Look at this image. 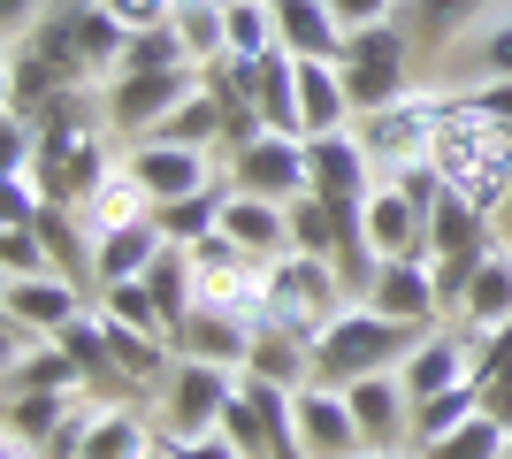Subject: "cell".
<instances>
[{"label":"cell","instance_id":"8","mask_svg":"<svg viewBox=\"0 0 512 459\" xmlns=\"http://www.w3.org/2000/svg\"><path fill=\"white\" fill-rule=\"evenodd\" d=\"M222 176H230V192L276 199V207L314 192V184H306V138H283V131H260L253 146L222 153Z\"/></svg>","mask_w":512,"mask_h":459},{"label":"cell","instance_id":"21","mask_svg":"<svg viewBox=\"0 0 512 459\" xmlns=\"http://www.w3.org/2000/svg\"><path fill=\"white\" fill-rule=\"evenodd\" d=\"M299 123H306V138H337V131L360 123L337 62H299Z\"/></svg>","mask_w":512,"mask_h":459},{"label":"cell","instance_id":"13","mask_svg":"<svg viewBox=\"0 0 512 459\" xmlns=\"http://www.w3.org/2000/svg\"><path fill=\"white\" fill-rule=\"evenodd\" d=\"M360 230H367V245H375V261H413V253H428V207L398 176L375 184V199L360 207Z\"/></svg>","mask_w":512,"mask_h":459},{"label":"cell","instance_id":"9","mask_svg":"<svg viewBox=\"0 0 512 459\" xmlns=\"http://www.w3.org/2000/svg\"><path fill=\"white\" fill-rule=\"evenodd\" d=\"M130 176L153 192V207H176V199L192 192H214L222 184V161H214L207 146H169V138H130Z\"/></svg>","mask_w":512,"mask_h":459},{"label":"cell","instance_id":"5","mask_svg":"<svg viewBox=\"0 0 512 459\" xmlns=\"http://www.w3.org/2000/svg\"><path fill=\"white\" fill-rule=\"evenodd\" d=\"M344 69V92H352V108H390L398 92H413V31L398 16L390 23H367V31H352L337 54Z\"/></svg>","mask_w":512,"mask_h":459},{"label":"cell","instance_id":"41","mask_svg":"<svg viewBox=\"0 0 512 459\" xmlns=\"http://www.w3.org/2000/svg\"><path fill=\"white\" fill-rule=\"evenodd\" d=\"M474 115H490V123H512V85H474L467 92Z\"/></svg>","mask_w":512,"mask_h":459},{"label":"cell","instance_id":"29","mask_svg":"<svg viewBox=\"0 0 512 459\" xmlns=\"http://www.w3.org/2000/svg\"><path fill=\"white\" fill-rule=\"evenodd\" d=\"M482 414V383H459V391H436L413 406V452H428L436 437H451V429H467V421Z\"/></svg>","mask_w":512,"mask_h":459},{"label":"cell","instance_id":"38","mask_svg":"<svg viewBox=\"0 0 512 459\" xmlns=\"http://www.w3.org/2000/svg\"><path fill=\"white\" fill-rule=\"evenodd\" d=\"M161 444H169V459H245L222 429H207V437H161Z\"/></svg>","mask_w":512,"mask_h":459},{"label":"cell","instance_id":"33","mask_svg":"<svg viewBox=\"0 0 512 459\" xmlns=\"http://www.w3.org/2000/svg\"><path fill=\"white\" fill-rule=\"evenodd\" d=\"M192 62V46L176 39V23H161V31H130L123 62H115V77H146V69H184Z\"/></svg>","mask_w":512,"mask_h":459},{"label":"cell","instance_id":"18","mask_svg":"<svg viewBox=\"0 0 512 459\" xmlns=\"http://www.w3.org/2000/svg\"><path fill=\"white\" fill-rule=\"evenodd\" d=\"M276 8V39H283V54H299V62H337L344 54V31L337 23V8L329 0H268Z\"/></svg>","mask_w":512,"mask_h":459},{"label":"cell","instance_id":"35","mask_svg":"<svg viewBox=\"0 0 512 459\" xmlns=\"http://www.w3.org/2000/svg\"><path fill=\"white\" fill-rule=\"evenodd\" d=\"M0 268H8V284L16 276H54V261H46V245L31 222H0Z\"/></svg>","mask_w":512,"mask_h":459},{"label":"cell","instance_id":"7","mask_svg":"<svg viewBox=\"0 0 512 459\" xmlns=\"http://www.w3.org/2000/svg\"><path fill=\"white\" fill-rule=\"evenodd\" d=\"M153 391H161V437H207V429H222V406L237 398V368L176 352L169 383H153Z\"/></svg>","mask_w":512,"mask_h":459},{"label":"cell","instance_id":"3","mask_svg":"<svg viewBox=\"0 0 512 459\" xmlns=\"http://www.w3.org/2000/svg\"><path fill=\"white\" fill-rule=\"evenodd\" d=\"M451 108H459L451 92L413 85V92H398L390 108H367L352 131H360V146L375 153V169H383V176H406V169H428V161H436V138H444Z\"/></svg>","mask_w":512,"mask_h":459},{"label":"cell","instance_id":"19","mask_svg":"<svg viewBox=\"0 0 512 459\" xmlns=\"http://www.w3.org/2000/svg\"><path fill=\"white\" fill-rule=\"evenodd\" d=\"M169 253V238H161V222H130V230H107V238H92V291L107 284H138L153 261Z\"/></svg>","mask_w":512,"mask_h":459},{"label":"cell","instance_id":"16","mask_svg":"<svg viewBox=\"0 0 512 459\" xmlns=\"http://www.w3.org/2000/svg\"><path fill=\"white\" fill-rule=\"evenodd\" d=\"M222 238H230L237 253H253V261H291V253H299V238H291V207L253 199V192L222 199Z\"/></svg>","mask_w":512,"mask_h":459},{"label":"cell","instance_id":"4","mask_svg":"<svg viewBox=\"0 0 512 459\" xmlns=\"http://www.w3.org/2000/svg\"><path fill=\"white\" fill-rule=\"evenodd\" d=\"M344 306H352V291H344L337 268L314 261V253H291V261H276V276H268V314H260V329H283V337L314 345Z\"/></svg>","mask_w":512,"mask_h":459},{"label":"cell","instance_id":"23","mask_svg":"<svg viewBox=\"0 0 512 459\" xmlns=\"http://www.w3.org/2000/svg\"><path fill=\"white\" fill-rule=\"evenodd\" d=\"M505 322H512V245L497 238L490 261L474 268L467 299H459V329H467V337H490V329H505Z\"/></svg>","mask_w":512,"mask_h":459},{"label":"cell","instance_id":"42","mask_svg":"<svg viewBox=\"0 0 512 459\" xmlns=\"http://www.w3.org/2000/svg\"><path fill=\"white\" fill-rule=\"evenodd\" d=\"M497 238L512 245V192H505V207H497Z\"/></svg>","mask_w":512,"mask_h":459},{"label":"cell","instance_id":"31","mask_svg":"<svg viewBox=\"0 0 512 459\" xmlns=\"http://www.w3.org/2000/svg\"><path fill=\"white\" fill-rule=\"evenodd\" d=\"M413 459H512V429L482 406V414L467 421V429H451V437H436L428 452H413Z\"/></svg>","mask_w":512,"mask_h":459},{"label":"cell","instance_id":"30","mask_svg":"<svg viewBox=\"0 0 512 459\" xmlns=\"http://www.w3.org/2000/svg\"><path fill=\"white\" fill-rule=\"evenodd\" d=\"M222 199H230V176H222L214 192H192V199H176V207H153V222H161L169 245H199V238L222 230Z\"/></svg>","mask_w":512,"mask_h":459},{"label":"cell","instance_id":"34","mask_svg":"<svg viewBox=\"0 0 512 459\" xmlns=\"http://www.w3.org/2000/svg\"><path fill=\"white\" fill-rule=\"evenodd\" d=\"M176 39L192 46L199 69L222 62V8H214V0H184V8H176Z\"/></svg>","mask_w":512,"mask_h":459},{"label":"cell","instance_id":"22","mask_svg":"<svg viewBox=\"0 0 512 459\" xmlns=\"http://www.w3.org/2000/svg\"><path fill=\"white\" fill-rule=\"evenodd\" d=\"M31 230H39V245H46V261H54V276H69V284H85V291H92V230H85V215H77L69 199H46L39 215H31Z\"/></svg>","mask_w":512,"mask_h":459},{"label":"cell","instance_id":"28","mask_svg":"<svg viewBox=\"0 0 512 459\" xmlns=\"http://www.w3.org/2000/svg\"><path fill=\"white\" fill-rule=\"evenodd\" d=\"M245 375H260V383H283V391H306V383H314V345L283 337V329H260L253 352H245Z\"/></svg>","mask_w":512,"mask_h":459},{"label":"cell","instance_id":"12","mask_svg":"<svg viewBox=\"0 0 512 459\" xmlns=\"http://www.w3.org/2000/svg\"><path fill=\"white\" fill-rule=\"evenodd\" d=\"M367 306L390 314V322H406V329H444L436 261H428V253H413V261H383V268H375V284H367Z\"/></svg>","mask_w":512,"mask_h":459},{"label":"cell","instance_id":"39","mask_svg":"<svg viewBox=\"0 0 512 459\" xmlns=\"http://www.w3.org/2000/svg\"><path fill=\"white\" fill-rule=\"evenodd\" d=\"M329 8H337L344 31H367V23H390L398 8H406V0H329Z\"/></svg>","mask_w":512,"mask_h":459},{"label":"cell","instance_id":"15","mask_svg":"<svg viewBox=\"0 0 512 459\" xmlns=\"http://www.w3.org/2000/svg\"><path fill=\"white\" fill-rule=\"evenodd\" d=\"M77 314H85V284H69V276H16V284H0V322L62 337Z\"/></svg>","mask_w":512,"mask_h":459},{"label":"cell","instance_id":"32","mask_svg":"<svg viewBox=\"0 0 512 459\" xmlns=\"http://www.w3.org/2000/svg\"><path fill=\"white\" fill-rule=\"evenodd\" d=\"M92 306L115 314V322H130V329H146V337H169V345H176L169 314H161V299H153L146 284H107V291H92Z\"/></svg>","mask_w":512,"mask_h":459},{"label":"cell","instance_id":"26","mask_svg":"<svg viewBox=\"0 0 512 459\" xmlns=\"http://www.w3.org/2000/svg\"><path fill=\"white\" fill-rule=\"evenodd\" d=\"M77 215H85L92 238H107V230H130V222H146V215H153V192L138 184V176H130V161H123L115 176H100V184H92V199L77 207Z\"/></svg>","mask_w":512,"mask_h":459},{"label":"cell","instance_id":"14","mask_svg":"<svg viewBox=\"0 0 512 459\" xmlns=\"http://www.w3.org/2000/svg\"><path fill=\"white\" fill-rule=\"evenodd\" d=\"M344 398H352L367 452H413V398L398 375H360V383H344Z\"/></svg>","mask_w":512,"mask_h":459},{"label":"cell","instance_id":"2","mask_svg":"<svg viewBox=\"0 0 512 459\" xmlns=\"http://www.w3.org/2000/svg\"><path fill=\"white\" fill-rule=\"evenodd\" d=\"M436 169H444V184L459 199H474V207H505L512 192V123H490V115H474L467 100L451 108L444 138H436Z\"/></svg>","mask_w":512,"mask_h":459},{"label":"cell","instance_id":"40","mask_svg":"<svg viewBox=\"0 0 512 459\" xmlns=\"http://www.w3.org/2000/svg\"><path fill=\"white\" fill-rule=\"evenodd\" d=\"M39 23H46V0H0V31H8V46L31 39Z\"/></svg>","mask_w":512,"mask_h":459},{"label":"cell","instance_id":"43","mask_svg":"<svg viewBox=\"0 0 512 459\" xmlns=\"http://www.w3.org/2000/svg\"><path fill=\"white\" fill-rule=\"evenodd\" d=\"M360 459H413V452H360Z\"/></svg>","mask_w":512,"mask_h":459},{"label":"cell","instance_id":"44","mask_svg":"<svg viewBox=\"0 0 512 459\" xmlns=\"http://www.w3.org/2000/svg\"><path fill=\"white\" fill-rule=\"evenodd\" d=\"M214 8H230V0H214Z\"/></svg>","mask_w":512,"mask_h":459},{"label":"cell","instance_id":"1","mask_svg":"<svg viewBox=\"0 0 512 459\" xmlns=\"http://www.w3.org/2000/svg\"><path fill=\"white\" fill-rule=\"evenodd\" d=\"M421 337L428 329H406V322H390V314H375L367 299H352L337 322L314 337V383H337L344 391V383H360V375H398Z\"/></svg>","mask_w":512,"mask_h":459},{"label":"cell","instance_id":"20","mask_svg":"<svg viewBox=\"0 0 512 459\" xmlns=\"http://www.w3.org/2000/svg\"><path fill=\"white\" fill-rule=\"evenodd\" d=\"M260 322L245 314H222V306H192V322L176 329V352H192V360H214V368H237L245 375V352H253Z\"/></svg>","mask_w":512,"mask_h":459},{"label":"cell","instance_id":"6","mask_svg":"<svg viewBox=\"0 0 512 459\" xmlns=\"http://www.w3.org/2000/svg\"><path fill=\"white\" fill-rule=\"evenodd\" d=\"M207 85V69L184 62V69H146V77H107V123H115V138H153L161 123H169L192 92Z\"/></svg>","mask_w":512,"mask_h":459},{"label":"cell","instance_id":"37","mask_svg":"<svg viewBox=\"0 0 512 459\" xmlns=\"http://www.w3.org/2000/svg\"><path fill=\"white\" fill-rule=\"evenodd\" d=\"M100 8L123 23V31H161V23H176L184 0H100Z\"/></svg>","mask_w":512,"mask_h":459},{"label":"cell","instance_id":"17","mask_svg":"<svg viewBox=\"0 0 512 459\" xmlns=\"http://www.w3.org/2000/svg\"><path fill=\"white\" fill-rule=\"evenodd\" d=\"M245 100H253L260 131H283V138H306L299 123V54H260L253 69H245Z\"/></svg>","mask_w":512,"mask_h":459},{"label":"cell","instance_id":"36","mask_svg":"<svg viewBox=\"0 0 512 459\" xmlns=\"http://www.w3.org/2000/svg\"><path fill=\"white\" fill-rule=\"evenodd\" d=\"M474 69H482V85H512V8L474 31Z\"/></svg>","mask_w":512,"mask_h":459},{"label":"cell","instance_id":"27","mask_svg":"<svg viewBox=\"0 0 512 459\" xmlns=\"http://www.w3.org/2000/svg\"><path fill=\"white\" fill-rule=\"evenodd\" d=\"M276 8L268 0H230L222 8V62H237V69H253L260 54H276Z\"/></svg>","mask_w":512,"mask_h":459},{"label":"cell","instance_id":"10","mask_svg":"<svg viewBox=\"0 0 512 459\" xmlns=\"http://www.w3.org/2000/svg\"><path fill=\"white\" fill-rule=\"evenodd\" d=\"M306 184H314V199L360 215L367 199H375V184H383V169L360 146V131H337V138H306Z\"/></svg>","mask_w":512,"mask_h":459},{"label":"cell","instance_id":"25","mask_svg":"<svg viewBox=\"0 0 512 459\" xmlns=\"http://www.w3.org/2000/svg\"><path fill=\"white\" fill-rule=\"evenodd\" d=\"M69 46H77V69H85L92 85H107V77H115V62H123V46H130V31L107 16L100 0H85V8L69 16Z\"/></svg>","mask_w":512,"mask_h":459},{"label":"cell","instance_id":"24","mask_svg":"<svg viewBox=\"0 0 512 459\" xmlns=\"http://www.w3.org/2000/svg\"><path fill=\"white\" fill-rule=\"evenodd\" d=\"M0 69H8V100H0V115H46V100H54V92H69V77L46 62L31 39L8 46V54H0Z\"/></svg>","mask_w":512,"mask_h":459},{"label":"cell","instance_id":"11","mask_svg":"<svg viewBox=\"0 0 512 459\" xmlns=\"http://www.w3.org/2000/svg\"><path fill=\"white\" fill-rule=\"evenodd\" d=\"M291 429H299V459H360L367 437L352 421V398L337 383H306L291 391Z\"/></svg>","mask_w":512,"mask_h":459}]
</instances>
